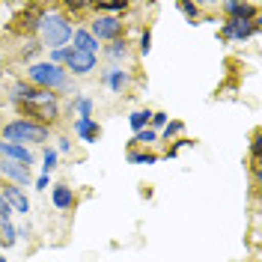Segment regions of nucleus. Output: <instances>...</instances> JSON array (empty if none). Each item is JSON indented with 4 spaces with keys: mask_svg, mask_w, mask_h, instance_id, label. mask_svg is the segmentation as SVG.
<instances>
[{
    "mask_svg": "<svg viewBox=\"0 0 262 262\" xmlns=\"http://www.w3.org/2000/svg\"><path fill=\"white\" fill-rule=\"evenodd\" d=\"M15 242H18V229H15V224L0 217V245H3V247H12Z\"/></svg>",
    "mask_w": 262,
    "mask_h": 262,
    "instance_id": "nucleus-17",
    "label": "nucleus"
},
{
    "mask_svg": "<svg viewBox=\"0 0 262 262\" xmlns=\"http://www.w3.org/2000/svg\"><path fill=\"white\" fill-rule=\"evenodd\" d=\"M90 33L98 42H114V39H122L125 24H122V18H114V15H96L90 21Z\"/></svg>",
    "mask_w": 262,
    "mask_h": 262,
    "instance_id": "nucleus-4",
    "label": "nucleus"
},
{
    "mask_svg": "<svg viewBox=\"0 0 262 262\" xmlns=\"http://www.w3.org/2000/svg\"><path fill=\"white\" fill-rule=\"evenodd\" d=\"M104 57L111 60V66L125 63V60L131 57V45H128V39L122 36V39H114V42H107V45H104Z\"/></svg>",
    "mask_w": 262,
    "mask_h": 262,
    "instance_id": "nucleus-14",
    "label": "nucleus"
},
{
    "mask_svg": "<svg viewBox=\"0 0 262 262\" xmlns=\"http://www.w3.org/2000/svg\"><path fill=\"white\" fill-rule=\"evenodd\" d=\"M63 69L69 72V78H72V75H75V78H86V75H93V69H96V57L69 45V57H66Z\"/></svg>",
    "mask_w": 262,
    "mask_h": 262,
    "instance_id": "nucleus-5",
    "label": "nucleus"
},
{
    "mask_svg": "<svg viewBox=\"0 0 262 262\" xmlns=\"http://www.w3.org/2000/svg\"><path fill=\"white\" fill-rule=\"evenodd\" d=\"M72 111L78 114V119L93 116V98H90V96H75V98H72Z\"/></svg>",
    "mask_w": 262,
    "mask_h": 262,
    "instance_id": "nucleus-18",
    "label": "nucleus"
},
{
    "mask_svg": "<svg viewBox=\"0 0 262 262\" xmlns=\"http://www.w3.org/2000/svg\"><path fill=\"white\" fill-rule=\"evenodd\" d=\"M259 30V21H232L227 18L224 21V30H221V39H232V42H247L250 36H256Z\"/></svg>",
    "mask_w": 262,
    "mask_h": 262,
    "instance_id": "nucleus-6",
    "label": "nucleus"
},
{
    "mask_svg": "<svg viewBox=\"0 0 262 262\" xmlns=\"http://www.w3.org/2000/svg\"><path fill=\"white\" fill-rule=\"evenodd\" d=\"M0 217H3V221H12V209H9V203H6L3 196H0Z\"/></svg>",
    "mask_w": 262,
    "mask_h": 262,
    "instance_id": "nucleus-29",
    "label": "nucleus"
},
{
    "mask_svg": "<svg viewBox=\"0 0 262 262\" xmlns=\"http://www.w3.org/2000/svg\"><path fill=\"white\" fill-rule=\"evenodd\" d=\"M149 119H152V111H149V107H143V111H134V114L128 116V122H131V128H134V131L149 128Z\"/></svg>",
    "mask_w": 262,
    "mask_h": 262,
    "instance_id": "nucleus-20",
    "label": "nucleus"
},
{
    "mask_svg": "<svg viewBox=\"0 0 262 262\" xmlns=\"http://www.w3.org/2000/svg\"><path fill=\"white\" fill-rule=\"evenodd\" d=\"M57 149H60V152H69V149H72V140H69V137H57Z\"/></svg>",
    "mask_w": 262,
    "mask_h": 262,
    "instance_id": "nucleus-31",
    "label": "nucleus"
},
{
    "mask_svg": "<svg viewBox=\"0 0 262 262\" xmlns=\"http://www.w3.org/2000/svg\"><path fill=\"white\" fill-rule=\"evenodd\" d=\"M48 185H51V176H39V179H36V188H39V191H45Z\"/></svg>",
    "mask_w": 262,
    "mask_h": 262,
    "instance_id": "nucleus-32",
    "label": "nucleus"
},
{
    "mask_svg": "<svg viewBox=\"0 0 262 262\" xmlns=\"http://www.w3.org/2000/svg\"><path fill=\"white\" fill-rule=\"evenodd\" d=\"M93 6H96L98 15H114V18H119V12H125V9H128V3H125V0H114V3H107V0H104V3H93Z\"/></svg>",
    "mask_w": 262,
    "mask_h": 262,
    "instance_id": "nucleus-16",
    "label": "nucleus"
},
{
    "mask_svg": "<svg viewBox=\"0 0 262 262\" xmlns=\"http://www.w3.org/2000/svg\"><path fill=\"white\" fill-rule=\"evenodd\" d=\"M0 158H3V161H18V164H24V167H30L33 152H30V146H18V143L0 140Z\"/></svg>",
    "mask_w": 262,
    "mask_h": 262,
    "instance_id": "nucleus-11",
    "label": "nucleus"
},
{
    "mask_svg": "<svg viewBox=\"0 0 262 262\" xmlns=\"http://www.w3.org/2000/svg\"><path fill=\"white\" fill-rule=\"evenodd\" d=\"M0 140L18 143V146H27V143H48L51 131H48V125H39V122H33V119H15V122L3 125Z\"/></svg>",
    "mask_w": 262,
    "mask_h": 262,
    "instance_id": "nucleus-3",
    "label": "nucleus"
},
{
    "mask_svg": "<svg viewBox=\"0 0 262 262\" xmlns=\"http://www.w3.org/2000/svg\"><path fill=\"white\" fill-rule=\"evenodd\" d=\"M36 27H39V36H42V48H69L72 42V18L63 15V12H42L36 18Z\"/></svg>",
    "mask_w": 262,
    "mask_h": 262,
    "instance_id": "nucleus-1",
    "label": "nucleus"
},
{
    "mask_svg": "<svg viewBox=\"0 0 262 262\" xmlns=\"http://www.w3.org/2000/svg\"><path fill=\"white\" fill-rule=\"evenodd\" d=\"M167 122H170V116L164 114V111H152V119H149V128L152 131H161Z\"/></svg>",
    "mask_w": 262,
    "mask_h": 262,
    "instance_id": "nucleus-24",
    "label": "nucleus"
},
{
    "mask_svg": "<svg viewBox=\"0 0 262 262\" xmlns=\"http://www.w3.org/2000/svg\"><path fill=\"white\" fill-rule=\"evenodd\" d=\"M182 131H185V122H182V119H173V122H167L158 134H161L164 140H173V137H179Z\"/></svg>",
    "mask_w": 262,
    "mask_h": 262,
    "instance_id": "nucleus-22",
    "label": "nucleus"
},
{
    "mask_svg": "<svg viewBox=\"0 0 262 262\" xmlns=\"http://www.w3.org/2000/svg\"><path fill=\"white\" fill-rule=\"evenodd\" d=\"M137 51H140V54H143V57H146L149 51H152V30H143L140 33V42H137Z\"/></svg>",
    "mask_w": 262,
    "mask_h": 262,
    "instance_id": "nucleus-26",
    "label": "nucleus"
},
{
    "mask_svg": "<svg viewBox=\"0 0 262 262\" xmlns=\"http://www.w3.org/2000/svg\"><path fill=\"white\" fill-rule=\"evenodd\" d=\"M39 48H42L39 42H27V45H24V57H33V54H39Z\"/></svg>",
    "mask_w": 262,
    "mask_h": 262,
    "instance_id": "nucleus-30",
    "label": "nucleus"
},
{
    "mask_svg": "<svg viewBox=\"0 0 262 262\" xmlns=\"http://www.w3.org/2000/svg\"><path fill=\"white\" fill-rule=\"evenodd\" d=\"M18 229V238H27L30 235V224H24V227H15Z\"/></svg>",
    "mask_w": 262,
    "mask_h": 262,
    "instance_id": "nucleus-33",
    "label": "nucleus"
},
{
    "mask_svg": "<svg viewBox=\"0 0 262 262\" xmlns=\"http://www.w3.org/2000/svg\"><path fill=\"white\" fill-rule=\"evenodd\" d=\"M0 196L9 203V209H12V212H21V214L30 212V200H27V194H24V188H18V185H3Z\"/></svg>",
    "mask_w": 262,
    "mask_h": 262,
    "instance_id": "nucleus-10",
    "label": "nucleus"
},
{
    "mask_svg": "<svg viewBox=\"0 0 262 262\" xmlns=\"http://www.w3.org/2000/svg\"><path fill=\"white\" fill-rule=\"evenodd\" d=\"M51 203L60 212L75 209V188H69V185H51Z\"/></svg>",
    "mask_w": 262,
    "mask_h": 262,
    "instance_id": "nucleus-13",
    "label": "nucleus"
},
{
    "mask_svg": "<svg viewBox=\"0 0 262 262\" xmlns=\"http://www.w3.org/2000/svg\"><path fill=\"white\" fill-rule=\"evenodd\" d=\"M0 262H6V259H3V253H0Z\"/></svg>",
    "mask_w": 262,
    "mask_h": 262,
    "instance_id": "nucleus-34",
    "label": "nucleus"
},
{
    "mask_svg": "<svg viewBox=\"0 0 262 262\" xmlns=\"http://www.w3.org/2000/svg\"><path fill=\"white\" fill-rule=\"evenodd\" d=\"M179 9L188 15L191 24H200V6H196V3H179Z\"/></svg>",
    "mask_w": 262,
    "mask_h": 262,
    "instance_id": "nucleus-25",
    "label": "nucleus"
},
{
    "mask_svg": "<svg viewBox=\"0 0 262 262\" xmlns=\"http://www.w3.org/2000/svg\"><path fill=\"white\" fill-rule=\"evenodd\" d=\"M72 48H78V51H83V54H93V57H96L98 54V39L86 30V27H75V30H72Z\"/></svg>",
    "mask_w": 262,
    "mask_h": 262,
    "instance_id": "nucleus-12",
    "label": "nucleus"
},
{
    "mask_svg": "<svg viewBox=\"0 0 262 262\" xmlns=\"http://www.w3.org/2000/svg\"><path fill=\"white\" fill-rule=\"evenodd\" d=\"M0 176L9 179V185L24 188V185H30V167H24V164H18V161H3V158H0Z\"/></svg>",
    "mask_w": 262,
    "mask_h": 262,
    "instance_id": "nucleus-7",
    "label": "nucleus"
},
{
    "mask_svg": "<svg viewBox=\"0 0 262 262\" xmlns=\"http://www.w3.org/2000/svg\"><path fill=\"white\" fill-rule=\"evenodd\" d=\"M27 81L33 86H39V90H48V93H66V90H72L69 72H66L63 66L48 63V60L27 66Z\"/></svg>",
    "mask_w": 262,
    "mask_h": 262,
    "instance_id": "nucleus-2",
    "label": "nucleus"
},
{
    "mask_svg": "<svg viewBox=\"0 0 262 262\" xmlns=\"http://www.w3.org/2000/svg\"><path fill=\"white\" fill-rule=\"evenodd\" d=\"M101 83H107L114 93H125L131 83V75L119 66H107V69H101Z\"/></svg>",
    "mask_w": 262,
    "mask_h": 262,
    "instance_id": "nucleus-9",
    "label": "nucleus"
},
{
    "mask_svg": "<svg viewBox=\"0 0 262 262\" xmlns=\"http://www.w3.org/2000/svg\"><path fill=\"white\" fill-rule=\"evenodd\" d=\"M185 146H194V140H191V137H179V140H176L173 146L167 149V158H173V155H179V149H185Z\"/></svg>",
    "mask_w": 262,
    "mask_h": 262,
    "instance_id": "nucleus-28",
    "label": "nucleus"
},
{
    "mask_svg": "<svg viewBox=\"0 0 262 262\" xmlns=\"http://www.w3.org/2000/svg\"><path fill=\"white\" fill-rule=\"evenodd\" d=\"M57 161H60L57 149H51V146L42 149V176H51V170H57Z\"/></svg>",
    "mask_w": 262,
    "mask_h": 262,
    "instance_id": "nucleus-19",
    "label": "nucleus"
},
{
    "mask_svg": "<svg viewBox=\"0 0 262 262\" xmlns=\"http://www.w3.org/2000/svg\"><path fill=\"white\" fill-rule=\"evenodd\" d=\"M155 161H158V155L155 152H146V149H140V152L131 149L128 152V164H155Z\"/></svg>",
    "mask_w": 262,
    "mask_h": 262,
    "instance_id": "nucleus-21",
    "label": "nucleus"
},
{
    "mask_svg": "<svg viewBox=\"0 0 262 262\" xmlns=\"http://www.w3.org/2000/svg\"><path fill=\"white\" fill-rule=\"evenodd\" d=\"M75 134L81 137L83 143H96L98 137H101V125H98L93 116H86V119H75Z\"/></svg>",
    "mask_w": 262,
    "mask_h": 262,
    "instance_id": "nucleus-15",
    "label": "nucleus"
},
{
    "mask_svg": "<svg viewBox=\"0 0 262 262\" xmlns=\"http://www.w3.org/2000/svg\"><path fill=\"white\" fill-rule=\"evenodd\" d=\"M66 57H69V48H54V51H48V63H54V66H63Z\"/></svg>",
    "mask_w": 262,
    "mask_h": 262,
    "instance_id": "nucleus-27",
    "label": "nucleus"
},
{
    "mask_svg": "<svg viewBox=\"0 0 262 262\" xmlns=\"http://www.w3.org/2000/svg\"><path fill=\"white\" fill-rule=\"evenodd\" d=\"M155 140H158V131L143 128V131H134V140H131V143H137V146H149V143H155Z\"/></svg>",
    "mask_w": 262,
    "mask_h": 262,
    "instance_id": "nucleus-23",
    "label": "nucleus"
},
{
    "mask_svg": "<svg viewBox=\"0 0 262 262\" xmlns=\"http://www.w3.org/2000/svg\"><path fill=\"white\" fill-rule=\"evenodd\" d=\"M224 12L232 21H259V6L256 3H238V0H227Z\"/></svg>",
    "mask_w": 262,
    "mask_h": 262,
    "instance_id": "nucleus-8",
    "label": "nucleus"
}]
</instances>
